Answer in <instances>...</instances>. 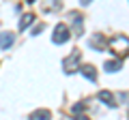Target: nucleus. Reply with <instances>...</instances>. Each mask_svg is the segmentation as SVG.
<instances>
[{
    "mask_svg": "<svg viewBox=\"0 0 129 120\" xmlns=\"http://www.w3.org/2000/svg\"><path fill=\"white\" fill-rule=\"evenodd\" d=\"M52 41L56 45H62V43L69 41V26L67 24H56L54 32H52Z\"/></svg>",
    "mask_w": 129,
    "mask_h": 120,
    "instance_id": "obj_1",
    "label": "nucleus"
},
{
    "mask_svg": "<svg viewBox=\"0 0 129 120\" xmlns=\"http://www.w3.org/2000/svg\"><path fill=\"white\" fill-rule=\"evenodd\" d=\"M80 56H82V54H80V49H73L69 58H64V62H62L64 73H75V71H78V67H80Z\"/></svg>",
    "mask_w": 129,
    "mask_h": 120,
    "instance_id": "obj_2",
    "label": "nucleus"
},
{
    "mask_svg": "<svg viewBox=\"0 0 129 120\" xmlns=\"http://www.w3.org/2000/svg\"><path fill=\"white\" fill-rule=\"evenodd\" d=\"M88 45H90V49L101 51V49H106V47H108V41H106V37H103V34H92L90 41H88Z\"/></svg>",
    "mask_w": 129,
    "mask_h": 120,
    "instance_id": "obj_3",
    "label": "nucleus"
},
{
    "mask_svg": "<svg viewBox=\"0 0 129 120\" xmlns=\"http://www.w3.org/2000/svg\"><path fill=\"white\" fill-rule=\"evenodd\" d=\"M71 19H73V28H69V32H73V37H82V32H84L82 15H80V13H71Z\"/></svg>",
    "mask_w": 129,
    "mask_h": 120,
    "instance_id": "obj_4",
    "label": "nucleus"
},
{
    "mask_svg": "<svg viewBox=\"0 0 129 120\" xmlns=\"http://www.w3.org/2000/svg\"><path fill=\"white\" fill-rule=\"evenodd\" d=\"M78 69H80V73H82L88 82H97V71H95V67H90V65H80Z\"/></svg>",
    "mask_w": 129,
    "mask_h": 120,
    "instance_id": "obj_5",
    "label": "nucleus"
},
{
    "mask_svg": "<svg viewBox=\"0 0 129 120\" xmlns=\"http://www.w3.org/2000/svg\"><path fill=\"white\" fill-rule=\"evenodd\" d=\"M15 41V34L13 32H0V49H9Z\"/></svg>",
    "mask_w": 129,
    "mask_h": 120,
    "instance_id": "obj_6",
    "label": "nucleus"
},
{
    "mask_svg": "<svg viewBox=\"0 0 129 120\" xmlns=\"http://www.w3.org/2000/svg\"><path fill=\"white\" fill-rule=\"evenodd\" d=\"M97 97H99V101H103V103H106L108 107H116V101H114V97H112V94L108 92V90H101V92L97 94Z\"/></svg>",
    "mask_w": 129,
    "mask_h": 120,
    "instance_id": "obj_7",
    "label": "nucleus"
},
{
    "mask_svg": "<svg viewBox=\"0 0 129 120\" xmlns=\"http://www.w3.org/2000/svg\"><path fill=\"white\" fill-rule=\"evenodd\" d=\"M110 45L114 47L112 51H116V54H118V47H120V45H123V47H127V37H125V34H123V37H114Z\"/></svg>",
    "mask_w": 129,
    "mask_h": 120,
    "instance_id": "obj_8",
    "label": "nucleus"
},
{
    "mask_svg": "<svg viewBox=\"0 0 129 120\" xmlns=\"http://www.w3.org/2000/svg\"><path fill=\"white\" fill-rule=\"evenodd\" d=\"M30 118L32 120H47V118H52V111L50 109H37V111H32Z\"/></svg>",
    "mask_w": 129,
    "mask_h": 120,
    "instance_id": "obj_9",
    "label": "nucleus"
},
{
    "mask_svg": "<svg viewBox=\"0 0 129 120\" xmlns=\"http://www.w3.org/2000/svg\"><path fill=\"white\" fill-rule=\"evenodd\" d=\"M103 69H106L108 73H116V71H120V60H110V62L103 65Z\"/></svg>",
    "mask_w": 129,
    "mask_h": 120,
    "instance_id": "obj_10",
    "label": "nucleus"
},
{
    "mask_svg": "<svg viewBox=\"0 0 129 120\" xmlns=\"http://www.w3.org/2000/svg\"><path fill=\"white\" fill-rule=\"evenodd\" d=\"M32 22H35V13H26V15L22 17V22H19V30H26Z\"/></svg>",
    "mask_w": 129,
    "mask_h": 120,
    "instance_id": "obj_11",
    "label": "nucleus"
},
{
    "mask_svg": "<svg viewBox=\"0 0 129 120\" xmlns=\"http://www.w3.org/2000/svg\"><path fill=\"white\" fill-rule=\"evenodd\" d=\"M84 109H86V103H84V101H82V103H75V105L71 107V111H73V116H80V114H82Z\"/></svg>",
    "mask_w": 129,
    "mask_h": 120,
    "instance_id": "obj_12",
    "label": "nucleus"
},
{
    "mask_svg": "<svg viewBox=\"0 0 129 120\" xmlns=\"http://www.w3.org/2000/svg\"><path fill=\"white\" fill-rule=\"evenodd\" d=\"M41 30H43V24H39V26H37V30H32V34H39Z\"/></svg>",
    "mask_w": 129,
    "mask_h": 120,
    "instance_id": "obj_13",
    "label": "nucleus"
},
{
    "mask_svg": "<svg viewBox=\"0 0 129 120\" xmlns=\"http://www.w3.org/2000/svg\"><path fill=\"white\" fill-rule=\"evenodd\" d=\"M80 2H82V5H88V2H90V0H80Z\"/></svg>",
    "mask_w": 129,
    "mask_h": 120,
    "instance_id": "obj_14",
    "label": "nucleus"
},
{
    "mask_svg": "<svg viewBox=\"0 0 129 120\" xmlns=\"http://www.w3.org/2000/svg\"><path fill=\"white\" fill-rule=\"evenodd\" d=\"M26 2H35V0H26Z\"/></svg>",
    "mask_w": 129,
    "mask_h": 120,
    "instance_id": "obj_15",
    "label": "nucleus"
}]
</instances>
